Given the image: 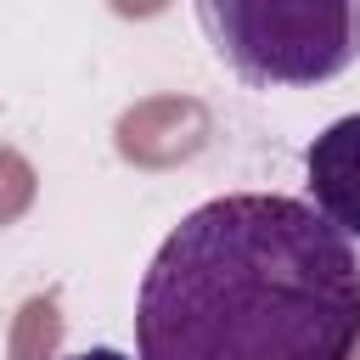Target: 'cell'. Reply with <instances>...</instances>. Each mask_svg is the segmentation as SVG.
Instances as JSON below:
<instances>
[{
    "instance_id": "obj_4",
    "label": "cell",
    "mask_w": 360,
    "mask_h": 360,
    "mask_svg": "<svg viewBox=\"0 0 360 360\" xmlns=\"http://www.w3.org/2000/svg\"><path fill=\"white\" fill-rule=\"evenodd\" d=\"M62 360H129L124 349H73V354H62Z\"/></svg>"
},
{
    "instance_id": "obj_2",
    "label": "cell",
    "mask_w": 360,
    "mask_h": 360,
    "mask_svg": "<svg viewBox=\"0 0 360 360\" xmlns=\"http://www.w3.org/2000/svg\"><path fill=\"white\" fill-rule=\"evenodd\" d=\"M197 22L248 90H315L360 62V0H197Z\"/></svg>"
},
{
    "instance_id": "obj_1",
    "label": "cell",
    "mask_w": 360,
    "mask_h": 360,
    "mask_svg": "<svg viewBox=\"0 0 360 360\" xmlns=\"http://www.w3.org/2000/svg\"><path fill=\"white\" fill-rule=\"evenodd\" d=\"M360 253L304 197L191 208L135 292V360H354Z\"/></svg>"
},
{
    "instance_id": "obj_3",
    "label": "cell",
    "mask_w": 360,
    "mask_h": 360,
    "mask_svg": "<svg viewBox=\"0 0 360 360\" xmlns=\"http://www.w3.org/2000/svg\"><path fill=\"white\" fill-rule=\"evenodd\" d=\"M304 202L343 231L349 242H360V112L326 124L309 152H304Z\"/></svg>"
}]
</instances>
